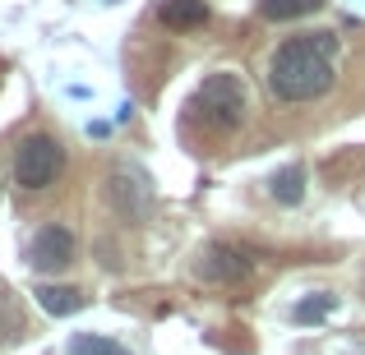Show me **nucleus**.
I'll return each mask as SVG.
<instances>
[{
	"mask_svg": "<svg viewBox=\"0 0 365 355\" xmlns=\"http://www.w3.org/2000/svg\"><path fill=\"white\" fill-rule=\"evenodd\" d=\"M338 79V37L333 33H301L287 37L268 60V88L282 102H314Z\"/></svg>",
	"mask_w": 365,
	"mask_h": 355,
	"instance_id": "f257e3e1",
	"label": "nucleus"
},
{
	"mask_svg": "<svg viewBox=\"0 0 365 355\" xmlns=\"http://www.w3.org/2000/svg\"><path fill=\"white\" fill-rule=\"evenodd\" d=\"M245 116V88L236 74H208L190 97V124L204 134H232Z\"/></svg>",
	"mask_w": 365,
	"mask_h": 355,
	"instance_id": "f03ea898",
	"label": "nucleus"
},
{
	"mask_svg": "<svg viewBox=\"0 0 365 355\" xmlns=\"http://www.w3.org/2000/svg\"><path fill=\"white\" fill-rule=\"evenodd\" d=\"M61 171H65V148L51 139V134H28V139L14 148V185L51 189Z\"/></svg>",
	"mask_w": 365,
	"mask_h": 355,
	"instance_id": "7ed1b4c3",
	"label": "nucleus"
},
{
	"mask_svg": "<svg viewBox=\"0 0 365 355\" xmlns=\"http://www.w3.org/2000/svg\"><path fill=\"white\" fill-rule=\"evenodd\" d=\"M28 263L33 272H65L74 263V231L65 222L37 226V235L28 240Z\"/></svg>",
	"mask_w": 365,
	"mask_h": 355,
	"instance_id": "20e7f679",
	"label": "nucleus"
},
{
	"mask_svg": "<svg viewBox=\"0 0 365 355\" xmlns=\"http://www.w3.org/2000/svg\"><path fill=\"white\" fill-rule=\"evenodd\" d=\"M195 272L204 277V282H222V286H236L245 282L250 272H255V254L241 245H208L204 254H199Z\"/></svg>",
	"mask_w": 365,
	"mask_h": 355,
	"instance_id": "39448f33",
	"label": "nucleus"
},
{
	"mask_svg": "<svg viewBox=\"0 0 365 355\" xmlns=\"http://www.w3.org/2000/svg\"><path fill=\"white\" fill-rule=\"evenodd\" d=\"M107 203L116 208L130 226H139L148 217V185L134 176H107Z\"/></svg>",
	"mask_w": 365,
	"mask_h": 355,
	"instance_id": "423d86ee",
	"label": "nucleus"
},
{
	"mask_svg": "<svg viewBox=\"0 0 365 355\" xmlns=\"http://www.w3.org/2000/svg\"><path fill=\"white\" fill-rule=\"evenodd\" d=\"M158 18L167 28H176V33H185V28H204L208 23V0H162Z\"/></svg>",
	"mask_w": 365,
	"mask_h": 355,
	"instance_id": "0eeeda50",
	"label": "nucleus"
},
{
	"mask_svg": "<svg viewBox=\"0 0 365 355\" xmlns=\"http://www.w3.org/2000/svg\"><path fill=\"white\" fill-rule=\"evenodd\" d=\"M268 194H273V203L296 208V203L305 198V171H301V166H282V171H273V176H268Z\"/></svg>",
	"mask_w": 365,
	"mask_h": 355,
	"instance_id": "6e6552de",
	"label": "nucleus"
},
{
	"mask_svg": "<svg viewBox=\"0 0 365 355\" xmlns=\"http://www.w3.org/2000/svg\"><path fill=\"white\" fill-rule=\"evenodd\" d=\"M37 304L56 319H65V314L83 309V291L79 286H37Z\"/></svg>",
	"mask_w": 365,
	"mask_h": 355,
	"instance_id": "1a4fd4ad",
	"label": "nucleus"
},
{
	"mask_svg": "<svg viewBox=\"0 0 365 355\" xmlns=\"http://www.w3.org/2000/svg\"><path fill=\"white\" fill-rule=\"evenodd\" d=\"M314 9H324V0H259V18H268V23H292Z\"/></svg>",
	"mask_w": 365,
	"mask_h": 355,
	"instance_id": "9d476101",
	"label": "nucleus"
},
{
	"mask_svg": "<svg viewBox=\"0 0 365 355\" xmlns=\"http://www.w3.org/2000/svg\"><path fill=\"white\" fill-rule=\"evenodd\" d=\"M70 355H130L120 341L102 337V332H74L70 337Z\"/></svg>",
	"mask_w": 365,
	"mask_h": 355,
	"instance_id": "9b49d317",
	"label": "nucleus"
},
{
	"mask_svg": "<svg viewBox=\"0 0 365 355\" xmlns=\"http://www.w3.org/2000/svg\"><path fill=\"white\" fill-rule=\"evenodd\" d=\"M333 309H338V295L314 291V295H305V300L292 309V319H296V323H319V319H329Z\"/></svg>",
	"mask_w": 365,
	"mask_h": 355,
	"instance_id": "f8f14e48",
	"label": "nucleus"
},
{
	"mask_svg": "<svg viewBox=\"0 0 365 355\" xmlns=\"http://www.w3.org/2000/svg\"><path fill=\"white\" fill-rule=\"evenodd\" d=\"M19 332H24V314H19V304H14V295L0 286V341H14Z\"/></svg>",
	"mask_w": 365,
	"mask_h": 355,
	"instance_id": "ddd939ff",
	"label": "nucleus"
}]
</instances>
